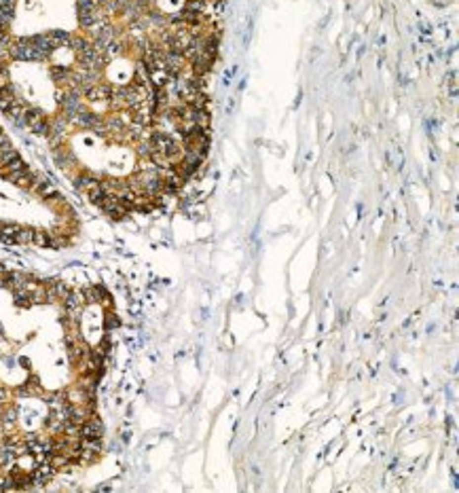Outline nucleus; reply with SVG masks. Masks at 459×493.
Listing matches in <instances>:
<instances>
[{
    "mask_svg": "<svg viewBox=\"0 0 459 493\" xmlns=\"http://www.w3.org/2000/svg\"><path fill=\"white\" fill-rule=\"evenodd\" d=\"M135 151H138V155L142 157V159H148L150 153H153V144H150V140H148V138H144V140H140V142H138Z\"/></svg>",
    "mask_w": 459,
    "mask_h": 493,
    "instance_id": "4468645a",
    "label": "nucleus"
},
{
    "mask_svg": "<svg viewBox=\"0 0 459 493\" xmlns=\"http://www.w3.org/2000/svg\"><path fill=\"white\" fill-rule=\"evenodd\" d=\"M102 434H104V425L97 415L91 413L81 423V438H102Z\"/></svg>",
    "mask_w": 459,
    "mask_h": 493,
    "instance_id": "f257e3e1",
    "label": "nucleus"
},
{
    "mask_svg": "<svg viewBox=\"0 0 459 493\" xmlns=\"http://www.w3.org/2000/svg\"><path fill=\"white\" fill-rule=\"evenodd\" d=\"M112 95V87L106 85V83H95L91 85L89 89H85V93H83V98H85L87 102H108Z\"/></svg>",
    "mask_w": 459,
    "mask_h": 493,
    "instance_id": "f03ea898",
    "label": "nucleus"
},
{
    "mask_svg": "<svg viewBox=\"0 0 459 493\" xmlns=\"http://www.w3.org/2000/svg\"><path fill=\"white\" fill-rule=\"evenodd\" d=\"M119 326H121V322H119V318H117L115 311H106V313H104V328H106V330H115V328H119Z\"/></svg>",
    "mask_w": 459,
    "mask_h": 493,
    "instance_id": "ddd939ff",
    "label": "nucleus"
},
{
    "mask_svg": "<svg viewBox=\"0 0 459 493\" xmlns=\"http://www.w3.org/2000/svg\"><path fill=\"white\" fill-rule=\"evenodd\" d=\"M17 419H19V409L13 405H6L2 409V413H0V423H2L4 430H11L13 425L17 423Z\"/></svg>",
    "mask_w": 459,
    "mask_h": 493,
    "instance_id": "423d86ee",
    "label": "nucleus"
},
{
    "mask_svg": "<svg viewBox=\"0 0 459 493\" xmlns=\"http://www.w3.org/2000/svg\"><path fill=\"white\" fill-rule=\"evenodd\" d=\"M15 17V6H6V4H0V26L9 28V24Z\"/></svg>",
    "mask_w": 459,
    "mask_h": 493,
    "instance_id": "9b49d317",
    "label": "nucleus"
},
{
    "mask_svg": "<svg viewBox=\"0 0 459 493\" xmlns=\"http://www.w3.org/2000/svg\"><path fill=\"white\" fill-rule=\"evenodd\" d=\"M32 237H34V229H30V227H21L19 231H17V235L13 237L15 240V244H32Z\"/></svg>",
    "mask_w": 459,
    "mask_h": 493,
    "instance_id": "9d476101",
    "label": "nucleus"
},
{
    "mask_svg": "<svg viewBox=\"0 0 459 493\" xmlns=\"http://www.w3.org/2000/svg\"><path fill=\"white\" fill-rule=\"evenodd\" d=\"M97 9L93 0H77V13H85V11H93Z\"/></svg>",
    "mask_w": 459,
    "mask_h": 493,
    "instance_id": "2eb2a0df",
    "label": "nucleus"
},
{
    "mask_svg": "<svg viewBox=\"0 0 459 493\" xmlns=\"http://www.w3.org/2000/svg\"><path fill=\"white\" fill-rule=\"evenodd\" d=\"M0 133H4V131H2V125H0Z\"/></svg>",
    "mask_w": 459,
    "mask_h": 493,
    "instance_id": "6ab92c4d",
    "label": "nucleus"
},
{
    "mask_svg": "<svg viewBox=\"0 0 459 493\" xmlns=\"http://www.w3.org/2000/svg\"><path fill=\"white\" fill-rule=\"evenodd\" d=\"M49 74H51V79L62 87H68L72 83V68H68V66H51Z\"/></svg>",
    "mask_w": 459,
    "mask_h": 493,
    "instance_id": "20e7f679",
    "label": "nucleus"
},
{
    "mask_svg": "<svg viewBox=\"0 0 459 493\" xmlns=\"http://www.w3.org/2000/svg\"><path fill=\"white\" fill-rule=\"evenodd\" d=\"M87 197H89V201H91L93 205H100L102 199L106 197V189L102 186V182H97V184H93L91 189L87 191Z\"/></svg>",
    "mask_w": 459,
    "mask_h": 493,
    "instance_id": "6e6552de",
    "label": "nucleus"
},
{
    "mask_svg": "<svg viewBox=\"0 0 459 493\" xmlns=\"http://www.w3.org/2000/svg\"><path fill=\"white\" fill-rule=\"evenodd\" d=\"M53 161H55V165L59 167V169H70L74 163H77V157H74L68 148H64V146H55L53 148Z\"/></svg>",
    "mask_w": 459,
    "mask_h": 493,
    "instance_id": "7ed1b4c3",
    "label": "nucleus"
},
{
    "mask_svg": "<svg viewBox=\"0 0 459 493\" xmlns=\"http://www.w3.org/2000/svg\"><path fill=\"white\" fill-rule=\"evenodd\" d=\"M32 244L41 246V248H53V235L44 233V231H34Z\"/></svg>",
    "mask_w": 459,
    "mask_h": 493,
    "instance_id": "1a4fd4ad",
    "label": "nucleus"
},
{
    "mask_svg": "<svg viewBox=\"0 0 459 493\" xmlns=\"http://www.w3.org/2000/svg\"><path fill=\"white\" fill-rule=\"evenodd\" d=\"M17 0H0V4H6V6H15Z\"/></svg>",
    "mask_w": 459,
    "mask_h": 493,
    "instance_id": "a211bd4d",
    "label": "nucleus"
},
{
    "mask_svg": "<svg viewBox=\"0 0 459 493\" xmlns=\"http://www.w3.org/2000/svg\"><path fill=\"white\" fill-rule=\"evenodd\" d=\"M9 148H13L11 138L6 133H0V151H9Z\"/></svg>",
    "mask_w": 459,
    "mask_h": 493,
    "instance_id": "dca6fc26",
    "label": "nucleus"
},
{
    "mask_svg": "<svg viewBox=\"0 0 459 493\" xmlns=\"http://www.w3.org/2000/svg\"><path fill=\"white\" fill-rule=\"evenodd\" d=\"M100 180H97V176H93L91 171H81V174H77L72 178V184L77 191H89L93 184H97Z\"/></svg>",
    "mask_w": 459,
    "mask_h": 493,
    "instance_id": "39448f33",
    "label": "nucleus"
},
{
    "mask_svg": "<svg viewBox=\"0 0 459 493\" xmlns=\"http://www.w3.org/2000/svg\"><path fill=\"white\" fill-rule=\"evenodd\" d=\"M9 396H11V392H9V387H4V385H0V402H6V400H9Z\"/></svg>",
    "mask_w": 459,
    "mask_h": 493,
    "instance_id": "f3484780",
    "label": "nucleus"
},
{
    "mask_svg": "<svg viewBox=\"0 0 459 493\" xmlns=\"http://www.w3.org/2000/svg\"><path fill=\"white\" fill-rule=\"evenodd\" d=\"M15 461H17V453H15L9 445L0 443V468L2 470H9Z\"/></svg>",
    "mask_w": 459,
    "mask_h": 493,
    "instance_id": "0eeeda50",
    "label": "nucleus"
},
{
    "mask_svg": "<svg viewBox=\"0 0 459 493\" xmlns=\"http://www.w3.org/2000/svg\"><path fill=\"white\" fill-rule=\"evenodd\" d=\"M87 44H89V41L85 39V36H70V41H68L66 47H70L74 53H81V51L85 49Z\"/></svg>",
    "mask_w": 459,
    "mask_h": 493,
    "instance_id": "f8f14e48",
    "label": "nucleus"
},
{
    "mask_svg": "<svg viewBox=\"0 0 459 493\" xmlns=\"http://www.w3.org/2000/svg\"><path fill=\"white\" fill-rule=\"evenodd\" d=\"M0 332H2V326H0Z\"/></svg>",
    "mask_w": 459,
    "mask_h": 493,
    "instance_id": "aec40b11",
    "label": "nucleus"
}]
</instances>
